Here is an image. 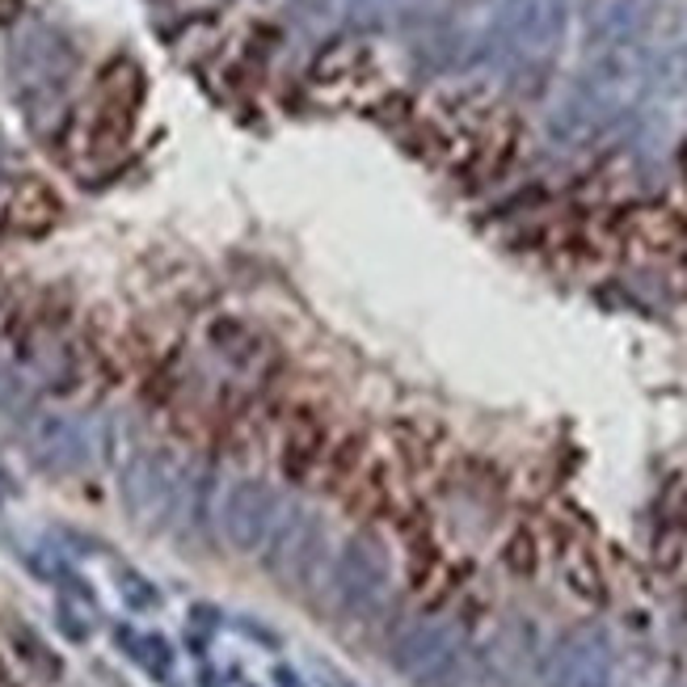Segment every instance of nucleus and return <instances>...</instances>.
I'll use <instances>...</instances> for the list:
<instances>
[{
    "instance_id": "obj_8",
    "label": "nucleus",
    "mask_w": 687,
    "mask_h": 687,
    "mask_svg": "<svg viewBox=\"0 0 687 687\" xmlns=\"http://www.w3.org/2000/svg\"><path fill=\"white\" fill-rule=\"evenodd\" d=\"M278 515H283V497H278L275 485H266L257 477L237 481L220 502V527L237 552L262 549Z\"/></svg>"
},
{
    "instance_id": "obj_13",
    "label": "nucleus",
    "mask_w": 687,
    "mask_h": 687,
    "mask_svg": "<svg viewBox=\"0 0 687 687\" xmlns=\"http://www.w3.org/2000/svg\"><path fill=\"white\" fill-rule=\"evenodd\" d=\"M565 582H570V591L582 595V599H591V604H599L604 599V577H599V565H595V557L574 545V549L565 552Z\"/></svg>"
},
{
    "instance_id": "obj_10",
    "label": "nucleus",
    "mask_w": 687,
    "mask_h": 687,
    "mask_svg": "<svg viewBox=\"0 0 687 687\" xmlns=\"http://www.w3.org/2000/svg\"><path fill=\"white\" fill-rule=\"evenodd\" d=\"M671 9V0H616L604 13V22L595 26V47L611 51V47H637L645 43V34L654 30L662 13Z\"/></svg>"
},
{
    "instance_id": "obj_5",
    "label": "nucleus",
    "mask_w": 687,
    "mask_h": 687,
    "mask_svg": "<svg viewBox=\"0 0 687 687\" xmlns=\"http://www.w3.org/2000/svg\"><path fill=\"white\" fill-rule=\"evenodd\" d=\"M392 666L413 687H447L465 671V637L451 620H413L392 641Z\"/></svg>"
},
{
    "instance_id": "obj_1",
    "label": "nucleus",
    "mask_w": 687,
    "mask_h": 687,
    "mask_svg": "<svg viewBox=\"0 0 687 687\" xmlns=\"http://www.w3.org/2000/svg\"><path fill=\"white\" fill-rule=\"evenodd\" d=\"M570 26V0H497L485 51L511 68H545Z\"/></svg>"
},
{
    "instance_id": "obj_2",
    "label": "nucleus",
    "mask_w": 687,
    "mask_h": 687,
    "mask_svg": "<svg viewBox=\"0 0 687 687\" xmlns=\"http://www.w3.org/2000/svg\"><path fill=\"white\" fill-rule=\"evenodd\" d=\"M77 72V51L51 26H26L9 47V81L30 114L51 111Z\"/></svg>"
},
{
    "instance_id": "obj_4",
    "label": "nucleus",
    "mask_w": 687,
    "mask_h": 687,
    "mask_svg": "<svg viewBox=\"0 0 687 687\" xmlns=\"http://www.w3.org/2000/svg\"><path fill=\"white\" fill-rule=\"evenodd\" d=\"M325 523L317 519V511L308 506H283V515L275 519L262 557H266V570L278 586L287 591H304L312 586L321 565H325Z\"/></svg>"
},
{
    "instance_id": "obj_16",
    "label": "nucleus",
    "mask_w": 687,
    "mask_h": 687,
    "mask_svg": "<svg viewBox=\"0 0 687 687\" xmlns=\"http://www.w3.org/2000/svg\"><path fill=\"white\" fill-rule=\"evenodd\" d=\"M18 405H22V388H18V380L0 367V417H9V413H18Z\"/></svg>"
},
{
    "instance_id": "obj_9",
    "label": "nucleus",
    "mask_w": 687,
    "mask_h": 687,
    "mask_svg": "<svg viewBox=\"0 0 687 687\" xmlns=\"http://www.w3.org/2000/svg\"><path fill=\"white\" fill-rule=\"evenodd\" d=\"M30 456L47 472H81L89 465V435L77 417L43 413L30 422Z\"/></svg>"
},
{
    "instance_id": "obj_3",
    "label": "nucleus",
    "mask_w": 687,
    "mask_h": 687,
    "mask_svg": "<svg viewBox=\"0 0 687 687\" xmlns=\"http://www.w3.org/2000/svg\"><path fill=\"white\" fill-rule=\"evenodd\" d=\"M330 599L346 620H371L388 599V582H392V565H388V549L376 531H358L346 540V549L337 552L330 570Z\"/></svg>"
},
{
    "instance_id": "obj_7",
    "label": "nucleus",
    "mask_w": 687,
    "mask_h": 687,
    "mask_svg": "<svg viewBox=\"0 0 687 687\" xmlns=\"http://www.w3.org/2000/svg\"><path fill=\"white\" fill-rule=\"evenodd\" d=\"M611 671H616V650L607 629L577 625L552 645L540 687H611Z\"/></svg>"
},
{
    "instance_id": "obj_15",
    "label": "nucleus",
    "mask_w": 687,
    "mask_h": 687,
    "mask_svg": "<svg viewBox=\"0 0 687 687\" xmlns=\"http://www.w3.org/2000/svg\"><path fill=\"white\" fill-rule=\"evenodd\" d=\"M506 565L515 570V574H531V565H536V545H531V536L519 531L515 540H511V549H506Z\"/></svg>"
},
{
    "instance_id": "obj_11",
    "label": "nucleus",
    "mask_w": 687,
    "mask_h": 687,
    "mask_svg": "<svg viewBox=\"0 0 687 687\" xmlns=\"http://www.w3.org/2000/svg\"><path fill=\"white\" fill-rule=\"evenodd\" d=\"M650 549H654V565H662V570H675V565L684 561V549H687V485L684 481H675V485L662 494Z\"/></svg>"
},
{
    "instance_id": "obj_6",
    "label": "nucleus",
    "mask_w": 687,
    "mask_h": 687,
    "mask_svg": "<svg viewBox=\"0 0 687 687\" xmlns=\"http://www.w3.org/2000/svg\"><path fill=\"white\" fill-rule=\"evenodd\" d=\"M182 472L165 451H139L123 472V502L139 527H165L182 506Z\"/></svg>"
},
{
    "instance_id": "obj_17",
    "label": "nucleus",
    "mask_w": 687,
    "mask_h": 687,
    "mask_svg": "<svg viewBox=\"0 0 687 687\" xmlns=\"http://www.w3.org/2000/svg\"><path fill=\"white\" fill-rule=\"evenodd\" d=\"M0 687H13V684H9V671H4V662H0Z\"/></svg>"
},
{
    "instance_id": "obj_14",
    "label": "nucleus",
    "mask_w": 687,
    "mask_h": 687,
    "mask_svg": "<svg viewBox=\"0 0 687 687\" xmlns=\"http://www.w3.org/2000/svg\"><path fill=\"white\" fill-rule=\"evenodd\" d=\"M18 645H22V659L34 666V671H47V675H59V662L47 654V645L34 637V632L26 629H18Z\"/></svg>"
},
{
    "instance_id": "obj_12",
    "label": "nucleus",
    "mask_w": 687,
    "mask_h": 687,
    "mask_svg": "<svg viewBox=\"0 0 687 687\" xmlns=\"http://www.w3.org/2000/svg\"><path fill=\"white\" fill-rule=\"evenodd\" d=\"M321 460H325V422L312 410H296L283 435V472L291 481H304Z\"/></svg>"
}]
</instances>
